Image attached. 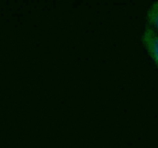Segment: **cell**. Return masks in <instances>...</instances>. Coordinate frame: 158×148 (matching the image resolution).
<instances>
[{"label":"cell","instance_id":"cell-1","mask_svg":"<svg viewBox=\"0 0 158 148\" xmlns=\"http://www.w3.org/2000/svg\"><path fill=\"white\" fill-rule=\"evenodd\" d=\"M142 43L158 67V31L147 26L141 36Z\"/></svg>","mask_w":158,"mask_h":148},{"label":"cell","instance_id":"cell-2","mask_svg":"<svg viewBox=\"0 0 158 148\" xmlns=\"http://www.w3.org/2000/svg\"><path fill=\"white\" fill-rule=\"evenodd\" d=\"M148 22L158 31V1L151 5L147 13Z\"/></svg>","mask_w":158,"mask_h":148}]
</instances>
